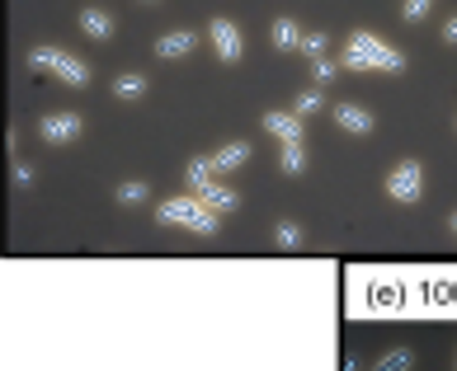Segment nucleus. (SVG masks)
Wrapping results in <instances>:
<instances>
[{
    "mask_svg": "<svg viewBox=\"0 0 457 371\" xmlns=\"http://www.w3.org/2000/svg\"><path fill=\"white\" fill-rule=\"evenodd\" d=\"M335 61H339V71H391V76L405 66V57L396 52V47H391L387 38H378V33H368V28L349 33L345 52H339Z\"/></svg>",
    "mask_w": 457,
    "mask_h": 371,
    "instance_id": "f257e3e1",
    "label": "nucleus"
},
{
    "mask_svg": "<svg viewBox=\"0 0 457 371\" xmlns=\"http://www.w3.org/2000/svg\"><path fill=\"white\" fill-rule=\"evenodd\" d=\"M156 222L160 226H179V230H193V235H217V212L208 207L199 193H179L166 198L156 207Z\"/></svg>",
    "mask_w": 457,
    "mask_h": 371,
    "instance_id": "f03ea898",
    "label": "nucleus"
},
{
    "mask_svg": "<svg viewBox=\"0 0 457 371\" xmlns=\"http://www.w3.org/2000/svg\"><path fill=\"white\" fill-rule=\"evenodd\" d=\"M29 66L43 71V76H57L61 85H71V90H86L90 85V66L67 57L61 47H34V52H29Z\"/></svg>",
    "mask_w": 457,
    "mask_h": 371,
    "instance_id": "7ed1b4c3",
    "label": "nucleus"
},
{
    "mask_svg": "<svg viewBox=\"0 0 457 371\" xmlns=\"http://www.w3.org/2000/svg\"><path fill=\"white\" fill-rule=\"evenodd\" d=\"M387 198L391 202H405V207L420 202L424 198V165L420 160H401L396 170L387 174Z\"/></svg>",
    "mask_w": 457,
    "mask_h": 371,
    "instance_id": "20e7f679",
    "label": "nucleus"
},
{
    "mask_svg": "<svg viewBox=\"0 0 457 371\" xmlns=\"http://www.w3.org/2000/svg\"><path fill=\"white\" fill-rule=\"evenodd\" d=\"M80 132H86V117L80 113H71V109H61V113H43V123H38V137L47 141V146H67V141H76Z\"/></svg>",
    "mask_w": 457,
    "mask_h": 371,
    "instance_id": "39448f33",
    "label": "nucleus"
},
{
    "mask_svg": "<svg viewBox=\"0 0 457 371\" xmlns=\"http://www.w3.org/2000/svg\"><path fill=\"white\" fill-rule=\"evenodd\" d=\"M208 43H212V52H217V61H226V66H236L241 52H246V38H241V28H236L232 20H222V14L208 24Z\"/></svg>",
    "mask_w": 457,
    "mask_h": 371,
    "instance_id": "423d86ee",
    "label": "nucleus"
},
{
    "mask_svg": "<svg viewBox=\"0 0 457 371\" xmlns=\"http://www.w3.org/2000/svg\"><path fill=\"white\" fill-rule=\"evenodd\" d=\"M193 47H199V33H193V28H170V33H160V38H156V57L179 61V57H189Z\"/></svg>",
    "mask_w": 457,
    "mask_h": 371,
    "instance_id": "0eeeda50",
    "label": "nucleus"
},
{
    "mask_svg": "<svg viewBox=\"0 0 457 371\" xmlns=\"http://www.w3.org/2000/svg\"><path fill=\"white\" fill-rule=\"evenodd\" d=\"M331 117H335L339 132H349V137H368V132H372V113L363 104H335Z\"/></svg>",
    "mask_w": 457,
    "mask_h": 371,
    "instance_id": "6e6552de",
    "label": "nucleus"
},
{
    "mask_svg": "<svg viewBox=\"0 0 457 371\" xmlns=\"http://www.w3.org/2000/svg\"><path fill=\"white\" fill-rule=\"evenodd\" d=\"M265 132H273L279 141H302V137H306V123H302L292 109H288V113L269 109V113H265Z\"/></svg>",
    "mask_w": 457,
    "mask_h": 371,
    "instance_id": "1a4fd4ad",
    "label": "nucleus"
},
{
    "mask_svg": "<svg viewBox=\"0 0 457 371\" xmlns=\"http://www.w3.org/2000/svg\"><path fill=\"white\" fill-rule=\"evenodd\" d=\"M246 160H250V141H226V146L212 150V170H217V174H232Z\"/></svg>",
    "mask_w": 457,
    "mask_h": 371,
    "instance_id": "9d476101",
    "label": "nucleus"
},
{
    "mask_svg": "<svg viewBox=\"0 0 457 371\" xmlns=\"http://www.w3.org/2000/svg\"><path fill=\"white\" fill-rule=\"evenodd\" d=\"M199 198H203V202H208V207L217 212V216H222V212H241V193H236V189H226L222 179H212Z\"/></svg>",
    "mask_w": 457,
    "mask_h": 371,
    "instance_id": "9b49d317",
    "label": "nucleus"
},
{
    "mask_svg": "<svg viewBox=\"0 0 457 371\" xmlns=\"http://www.w3.org/2000/svg\"><path fill=\"white\" fill-rule=\"evenodd\" d=\"M80 33L94 38V43H109L113 38V20H109L104 10H80Z\"/></svg>",
    "mask_w": 457,
    "mask_h": 371,
    "instance_id": "f8f14e48",
    "label": "nucleus"
},
{
    "mask_svg": "<svg viewBox=\"0 0 457 371\" xmlns=\"http://www.w3.org/2000/svg\"><path fill=\"white\" fill-rule=\"evenodd\" d=\"M269 43L279 47V52H292V47H302V28L292 20H273L269 24Z\"/></svg>",
    "mask_w": 457,
    "mask_h": 371,
    "instance_id": "ddd939ff",
    "label": "nucleus"
},
{
    "mask_svg": "<svg viewBox=\"0 0 457 371\" xmlns=\"http://www.w3.org/2000/svg\"><path fill=\"white\" fill-rule=\"evenodd\" d=\"M212 179H217V170H212V156H203V160H189V170H184L189 193H203Z\"/></svg>",
    "mask_w": 457,
    "mask_h": 371,
    "instance_id": "4468645a",
    "label": "nucleus"
},
{
    "mask_svg": "<svg viewBox=\"0 0 457 371\" xmlns=\"http://www.w3.org/2000/svg\"><path fill=\"white\" fill-rule=\"evenodd\" d=\"M279 170H283V174H302V170H306V146H302V141H283Z\"/></svg>",
    "mask_w": 457,
    "mask_h": 371,
    "instance_id": "2eb2a0df",
    "label": "nucleus"
},
{
    "mask_svg": "<svg viewBox=\"0 0 457 371\" xmlns=\"http://www.w3.org/2000/svg\"><path fill=\"white\" fill-rule=\"evenodd\" d=\"M113 94H118V99H142V94H146V76H142V71L113 76Z\"/></svg>",
    "mask_w": 457,
    "mask_h": 371,
    "instance_id": "dca6fc26",
    "label": "nucleus"
},
{
    "mask_svg": "<svg viewBox=\"0 0 457 371\" xmlns=\"http://www.w3.org/2000/svg\"><path fill=\"white\" fill-rule=\"evenodd\" d=\"M321 109H325V99H321V90H302L298 99H292V113H298L302 123H306V117H316Z\"/></svg>",
    "mask_w": 457,
    "mask_h": 371,
    "instance_id": "f3484780",
    "label": "nucleus"
},
{
    "mask_svg": "<svg viewBox=\"0 0 457 371\" xmlns=\"http://www.w3.org/2000/svg\"><path fill=\"white\" fill-rule=\"evenodd\" d=\"M415 367V352L411 348H391L378 358V371H411Z\"/></svg>",
    "mask_w": 457,
    "mask_h": 371,
    "instance_id": "a211bd4d",
    "label": "nucleus"
},
{
    "mask_svg": "<svg viewBox=\"0 0 457 371\" xmlns=\"http://www.w3.org/2000/svg\"><path fill=\"white\" fill-rule=\"evenodd\" d=\"M146 198H151V183H142V179L118 183V202H127V207H133V202H146Z\"/></svg>",
    "mask_w": 457,
    "mask_h": 371,
    "instance_id": "6ab92c4d",
    "label": "nucleus"
},
{
    "mask_svg": "<svg viewBox=\"0 0 457 371\" xmlns=\"http://www.w3.org/2000/svg\"><path fill=\"white\" fill-rule=\"evenodd\" d=\"M325 47H331V33H302V47H298V52L302 57H325Z\"/></svg>",
    "mask_w": 457,
    "mask_h": 371,
    "instance_id": "aec40b11",
    "label": "nucleus"
},
{
    "mask_svg": "<svg viewBox=\"0 0 457 371\" xmlns=\"http://www.w3.org/2000/svg\"><path fill=\"white\" fill-rule=\"evenodd\" d=\"M429 10H434V0H405V5H401V20H405V24H420Z\"/></svg>",
    "mask_w": 457,
    "mask_h": 371,
    "instance_id": "412c9836",
    "label": "nucleus"
},
{
    "mask_svg": "<svg viewBox=\"0 0 457 371\" xmlns=\"http://www.w3.org/2000/svg\"><path fill=\"white\" fill-rule=\"evenodd\" d=\"M335 76H339V61H331V57H316V90H321V85H331Z\"/></svg>",
    "mask_w": 457,
    "mask_h": 371,
    "instance_id": "4be33fe9",
    "label": "nucleus"
},
{
    "mask_svg": "<svg viewBox=\"0 0 457 371\" xmlns=\"http://www.w3.org/2000/svg\"><path fill=\"white\" fill-rule=\"evenodd\" d=\"M279 245H283V249H298V245H302L298 222H279Z\"/></svg>",
    "mask_w": 457,
    "mask_h": 371,
    "instance_id": "5701e85b",
    "label": "nucleus"
},
{
    "mask_svg": "<svg viewBox=\"0 0 457 371\" xmlns=\"http://www.w3.org/2000/svg\"><path fill=\"white\" fill-rule=\"evenodd\" d=\"M29 183H34V170H29V165H14V189H29Z\"/></svg>",
    "mask_w": 457,
    "mask_h": 371,
    "instance_id": "b1692460",
    "label": "nucleus"
},
{
    "mask_svg": "<svg viewBox=\"0 0 457 371\" xmlns=\"http://www.w3.org/2000/svg\"><path fill=\"white\" fill-rule=\"evenodd\" d=\"M444 43H448V47H457V14H453V20L444 24Z\"/></svg>",
    "mask_w": 457,
    "mask_h": 371,
    "instance_id": "393cba45",
    "label": "nucleus"
},
{
    "mask_svg": "<svg viewBox=\"0 0 457 371\" xmlns=\"http://www.w3.org/2000/svg\"><path fill=\"white\" fill-rule=\"evenodd\" d=\"M448 226H453V235H457V212H453V216H448Z\"/></svg>",
    "mask_w": 457,
    "mask_h": 371,
    "instance_id": "a878e982",
    "label": "nucleus"
},
{
    "mask_svg": "<svg viewBox=\"0 0 457 371\" xmlns=\"http://www.w3.org/2000/svg\"><path fill=\"white\" fill-rule=\"evenodd\" d=\"M137 5H160V0H137Z\"/></svg>",
    "mask_w": 457,
    "mask_h": 371,
    "instance_id": "bb28decb",
    "label": "nucleus"
},
{
    "mask_svg": "<svg viewBox=\"0 0 457 371\" xmlns=\"http://www.w3.org/2000/svg\"><path fill=\"white\" fill-rule=\"evenodd\" d=\"M453 362H457V352H453Z\"/></svg>",
    "mask_w": 457,
    "mask_h": 371,
    "instance_id": "cd10ccee",
    "label": "nucleus"
}]
</instances>
